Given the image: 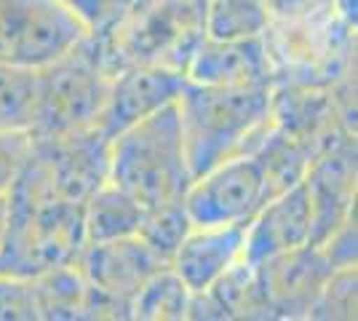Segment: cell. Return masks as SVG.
<instances>
[{
  "label": "cell",
  "instance_id": "obj_1",
  "mask_svg": "<svg viewBox=\"0 0 358 321\" xmlns=\"http://www.w3.org/2000/svg\"><path fill=\"white\" fill-rule=\"evenodd\" d=\"M83 246V206L62 199L43 166L27 153L11 187L6 190L0 273L32 278L62 265H73Z\"/></svg>",
  "mask_w": 358,
  "mask_h": 321
},
{
  "label": "cell",
  "instance_id": "obj_2",
  "mask_svg": "<svg viewBox=\"0 0 358 321\" xmlns=\"http://www.w3.org/2000/svg\"><path fill=\"white\" fill-rule=\"evenodd\" d=\"M177 115L190 177L241 153H252L273 126V89L211 86L185 80Z\"/></svg>",
  "mask_w": 358,
  "mask_h": 321
},
{
  "label": "cell",
  "instance_id": "obj_3",
  "mask_svg": "<svg viewBox=\"0 0 358 321\" xmlns=\"http://www.w3.org/2000/svg\"><path fill=\"white\" fill-rule=\"evenodd\" d=\"M107 180L139 201L145 212L185 199L193 177L185 158L177 102L110 139Z\"/></svg>",
  "mask_w": 358,
  "mask_h": 321
},
{
  "label": "cell",
  "instance_id": "obj_4",
  "mask_svg": "<svg viewBox=\"0 0 358 321\" xmlns=\"http://www.w3.org/2000/svg\"><path fill=\"white\" fill-rule=\"evenodd\" d=\"M209 0H136L120 24L99 41L110 73L129 64H158L187 73L206 38Z\"/></svg>",
  "mask_w": 358,
  "mask_h": 321
},
{
  "label": "cell",
  "instance_id": "obj_5",
  "mask_svg": "<svg viewBox=\"0 0 358 321\" xmlns=\"http://www.w3.org/2000/svg\"><path fill=\"white\" fill-rule=\"evenodd\" d=\"M113 73L94 38L78 41L57 59L38 67L32 137H57L99 129Z\"/></svg>",
  "mask_w": 358,
  "mask_h": 321
},
{
  "label": "cell",
  "instance_id": "obj_6",
  "mask_svg": "<svg viewBox=\"0 0 358 321\" xmlns=\"http://www.w3.org/2000/svg\"><path fill=\"white\" fill-rule=\"evenodd\" d=\"M83 38L59 0H0V62L38 70Z\"/></svg>",
  "mask_w": 358,
  "mask_h": 321
},
{
  "label": "cell",
  "instance_id": "obj_7",
  "mask_svg": "<svg viewBox=\"0 0 358 321\" xmlns=\"http://www.w3.org/2000/svg\"><path fill=\"white\" fill-rule=\"evenodd\" d=\"M268 201L262 169L254 153H241L195 177L185 193L193 225L249 222Z\"/></svg>",
  "mask_w": 358,
  "mask_h": 321
},
{
  "label": "cell",
  "instance_id": "obj_8",
  "mask_svg": "<svg viewBox=\"0 0 358 321\" xmlns=\"http://www.w3.org/2000/svg\"><path fill=\"white\" fill-rule=\"evenodd\" d=\"M30 155L43 166L62 199L80 206L96 187L107 183L110 139L102 134V129H83L57 137H32Z\"/></svg>",
  "mask_w": 358,
  "mask_h": 321
},
{
  "label": "cell",
  "instance_id": "obj_9",
  "mask_svg": "<svg viewBox=\"0 0 358 321\" xmlns=\"http://www.w3.org/2000/svg\"><path fill=\"white\" fill-rule=\"evenodd\" d=\"M254 271L268 300L270 319H308L334 268L321 246L305 244L257 262Z\"/></svg>",
  "mask_w": 358,
  "mask_h": 321
},
{
  "label": "cell",
  "instance_id": "obj_10",
  "mask_svg": "<svg viewBox=\"0 0 358 321\" xmlns=\"http://www.w3.org/2000/svg\"><path fill=\"white\" fill-rule=\"evenodd\" d=\"M187 76L158 64H129L113 73L99 129L107 139L177 102Z\"/></svg>",
  "mask_w": 358,
  "mask_h": 321
},
{
  "label": "cell",
  "instance_id": "obj_11",
  "mask_svg": "<svg viewBox=\"0 0 358 321\" xmlns=\"http://www.w3.org/2000/svg\"><path fill=\"white\" fill-rule=\"evenodd\" d=\"M187 80L211 86H268L278 83V70L265 35L259 38H203L187 64Z\"/></svg>",
  "mask_w": 358,
  "mask_h": 321
},
{
  "label": "cell",
  "instance_id": "obj_12",
  "mask_svg": "<svg viewBox=\"0 0 358 321\" xmlns=\"http://www.w3.org/2000/svg\"><path fill=\"white\" fill-rule=\"evenodd\" d=\"M75 265L94 290L105 292L113 300H120L123 306H129L131 313V297L136 290L169 262L161 260L139 236H126L115 241L86 244Z\"/></svg>",
  "mask_w": 358,
  "mask_h": 321
},
{
  "label": "cell",
  "instance_id": "obj_13",
  "mask_svg": "<svg viewBox=\"0 0 358 321\" xmlns=\"http://www.w3.org/2000/svg\"><path fill=\"white\" fill-rule=\"evenodd\" d=\"M310 236H313V209L302 180L294 187L268 199L249 220L243 260L257 265L281 252L310 244Z\"/></svg>",
  "mask_w": 358,
  "mask_h": 321
},
{
  "label": "cell",
  "instance_id": "obj_14",
  "mask_svg": "<svg viewBox=\"0 0 358 321\" xmlns=\"http://www.w3.org/2000/svg\"><path fill=\"white\" fill-rule=\"evenodd\" d=\"M246 225L249 222L193 225L169 265L177 271L190 292L209 290L230 265H236L243 257Z\"/></svg>",
  "mask_w": 358,
  "mask_h": 321
},
{
  "label": "cell",
  "instance_id": "obj_15",
  "mask_svg": "<svg viewBox=\"0 0 358 321\" xmlns=\"http://www.w3.org/2000/svg\"><path fill=\"white\" fill-rule=\"evenodd\" d=\"M145 220V206L134 201L126 190L107 180L96 187L83 204V233L86 244L115 241L126 236H136Z\"/></svg>",
  "mask_w": 358,
  "mask_h": 321
},
{
  "label": "cell",
  "instance_id": "obj_16",
  "mask_svg": "<svg viewBox=\"0 0 358 321\" xmlns=\"http://www.w3.org/2000/svg\"><path fill=\"white\" fill-rule=\"evenodd\" d=\"M190 290L171 265L158 268L131 297L134 321H182L187 319Z\"/></svg>",
  "mask_w": 358,
  "mask_h": 321
},
{
  "label": "cell",
  "instance_id": "obj_17",
  "mask_svg": "<svg viewBox=\"0 0 358 321\" xmlns=\"http://www.w3.org/2000/svg\"><path fill=\"white\" fill-rule=\"evenodd\" d=\"M222 308L224 319H270L268 300L262 294L259 278L252 262L241 257L209 287Z\"/></svg>",
  "mask_w": 358,
  "mask_h": 321
},
{
  "label": "cell",
  "instance_id": "obj_18",
  "mask_svg": "<svg viewBox=\"0 0 358 321\" xmlns=\"http://www.w3.org/2000/svg\"><path fill=\"white\" fill-rule=\"evenodd\" d=\"M38 70L0 62V131H32Z\"/></svg>",
  "mask_w": 358,
  "mask_h": 321
},
{
  "label": "cell",
  "instance_id": "obj_19",
  "mask_svg": "<svg viewBox=\"0 0 358 321\" xmlns=\"http://www.w3.org/2000/svg\"><path fill=\"white\" fill-rule=\"evenodd\" d=\"M273 24L268 0H209V38H259Z\"/></svg>",
  "mask_w": 358,
  "mask_h": 321
},
{
  "label": "cell",
  "instance_id": "obj_20",
  "mask_svg": "<svg viewBox=\"0 0 358 321\" xmlns=\"http://www.w3.org/2000/svg\"><path fill=\"white\" fill-rule=\"evenodd\" d=\"M193 228V220L185 209V199L182 201H171V204H164V206H155V209H148L145 212V220H142V228H139V238L161 257V260L171 262L177 246L185 241V236Z\"/></svg>",
  "mask_w": 358,
  "mask_h": 321
},
{
  "label": "cell",
  "instance_id": "obj_21",
  "mask_svg": "<svg viewBox=\"0 0 358 321\" xmlns=\"http://www.w3.org/2000/svg\"><path fill=\"white\" fill-rule=\"evenodd\" d=\"M358 273L356 265L334 268L327 278L324 290L318 292L308 319L313 321H350L356 319Z\"/></svg>",
  "mask_w": 358,
  "mask_h": 321
},
{
  "label": "cell",
  "instance_id": "obj_22",
  "mask_svg": "<svg viewBox=\"0 0 358 321\" xmlns=\"http://www.w3.org/2000/svg\"><path fill=\"white\" fill-rule=\"evenodd\" d=\"M94 41H105L136 0H59Z\"/></svg>",
  "mask_w": 358,
  "mask_h": 321
},
{
  "label": "cell",
  "instance_id": "obj_23",
  "mask_svg": "<svg viewBox=\"0 0 358 321\" xmlns=\"http://www.w3.org/2000/svg\"><path fill=\"white\" fill-rule=\"evenodd\" d=\"M0 321H41L32 278L0 273Z\"/></svg>",
  "mask_w": 358,
  "mask_h": 321
},
{
  "label": "cell",
  "instance_id": "obj_24",
  "mask_svg": "<svg viewBox=\"0 0 358 321\" xmlns=\"http://www.w3.org/2000/svg\"><path fill=\"white\" fill-rule=\"evenodd\" d=\"M30 131H0V193H6L30 153Z\"/></svg>",
  "mask_w": 358,
  "mask_h": 321
},
{
  "label": "cell",
  "instance_id": "obj_25",
  "mask_svg": "<svg viewBox=\"0 0 358 321\" xmlns=\"http://www.w3.org/2000/svg\"><path fill=\"white\" fill-rule=\"evenodd\" d=\"M356 244H358L356 217H350L331 236H327L318 246L327 255V260L331 262V268H348V265H356V252H358Z\"/></svg>",
  "mask_w": 358,
  "mask_h": 321
},
{
  "label": "cell",
  "instance_id": "obj_26",
  "mask_svg": "<svg viewBox=\"0 0 358 321\" xmlns=\"http://www.w3.org/2000/svg\"><path fill=\"white\" fill-rule=\"evenodd\" d=\"M3 228H6V193H0V238H3Z\"/></svg>",
  "mask_w": 358,
  "mask_h": 321
}]
</instances>
